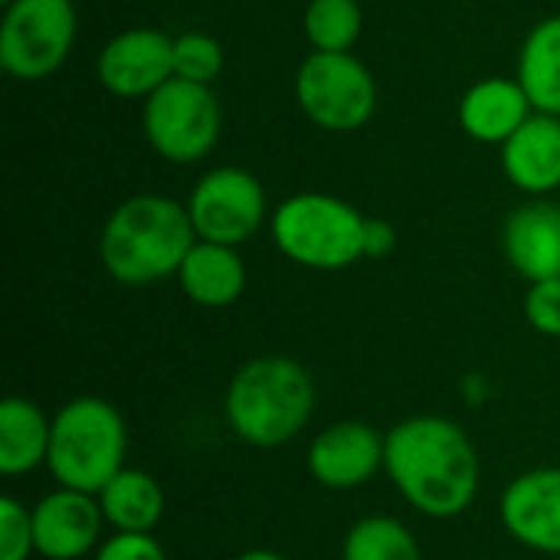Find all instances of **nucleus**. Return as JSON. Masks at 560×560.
I'll use <instances>...</instances> for the list:
<instances>
[{
  "mask_svg": "<svg viewBox=\"0 0 560 560\" xmlns=\"http://www.w3.org/2000/svg\"><path fill=\"white\" fill-rule=\"evenodd\" d=\"M197 240L240 246L259 233L266 220V190L243 167H217L203 174L187 200Z\"/></svg>",
  "mask_w": 560,
  "mask_h": 560,
  "instance_id": "1a4fd4ad",
  "label": "nucleus"
},
{
  "mask_svg": "<svg viewBox=\"0 0 560 560\" xmlns=\"http://www.w3.org/2000/svg\"><path fill=\"white\" fill-rule=\"evenodd\" d=\"M3 3H10V0H3Z\"/></svg>",
  "mask_w": 560,
  "mask_h": 560,
  "instance_id": "c85d7f7f",
  "label": "nucleus"
},
{
  "mask_svg": "<svg viewBox=\"0 0 560 560\" xmlns=\"http://www.w3.org/2000/svg\"><path fill=\"white\" fill-rule=\"evenodd\" d=\"M397 246V233L387 220H377V217H368L364 223V256L368 259H384L387 253H394Z\"/></svg>",
  "mask_w": 560,
  "mask_h": 560,
  "instance_id": "bb28decb",
  "label": "nucleus"
},
{
  "mask_svg": "<svg viewBox=\"0 0 560 560\" xmlns=\"http://www.w3.org/2000/svg\"><path fill=\"white\" fill-rule=\"evenodd\" d=\"M502 167L525 194H551L560 187V118L532 115L505 144Z\"/></svg>",
  "mask_w": 560,
  "mask_h": 560,
  "instance_id": "2eb2a0df",
  "label": "nucleus"
},
{
  "mask_svg": "<svg viewBox=\"0 0 560 560\" xmlns=\"http://www.w3.org/2000/svg\"><path fill=\"white\" fill-rule=\"evenodd\" d=\"M52 440V420L39 404L26 397H7L0 404V472L26 476L36 466H46Z\"/></svg>",
  "mask_w": 560,
  "mask_h": 560,
  "instance_id": "a211bd4d",
  "label": "nucleus"
},
{
  "mask_svg": "<svg viewBox=\"0 0 560 560\" xmlns=\"http://www.w3.org/2000/svg\"><path fill=\"white\" fill-rule=\"evenodd\" d=\"M177 282L194 305L226 308L246 292V262L236 246L197 240L177 272Z\"/></svg>",
  "mask_w": 560,
  "mask_h": 560,
  "instance_id": "f3484780",
  "label": "nucleus"
},
{
  "mask_svg": "<svg viewBox=\"0 0 560 560\" xmlns=\"http://www.w3.org/2000/svg\"><path fill=\"white\" fill-rule=\"evenodd\" d=\"M167 79H174V39L161 30L118 33L98 56V82L121 98H148Z\"/></svg>",
  "mask_w": 560,
  "mask_h": 560,
  "instance_id": "f8f14e48",
  "label": "nucleus"
},
{
  "mask_svg": "<svg viewBox=\"0 0 560 560\" xmlns=\"http://www.w3.org/2000/svg\"><path fill=\"white\" fill-rule=\"evenodd\" d=\"M141 121L148 144L174 164L200 161L220 138V105L210 85L177 75L148 95Z\"/></svg>",
  "mask_w": 560,
  "mask_h": 560,
  "instance_id": "0eeeda50",
  "label": "nucleus"
},
{
  "mask_svg": "<svg viewBox=\"0 0 560 560\" xmlns=\"http://www.w3.org/2000/svg\"><path fill=\"white\" fill-rule=\"evenodd\" d=\"M358 0H312L305 10V36L315 52H348L361 36Z\"/></svg>",
  "mask_w": 560,
  "mask_h": 560,
  "instance_id": "4be33fe9",
  "label": "nucleus"
},
{
  "mask_svg": "<svg viewBox=\"0 0 560 560\" xmlns=\"http://www.w3.org/2000/svg\"><path fill=\"white\" fill-rule=\"evenodd\" d=\"M125 453L128 427L115 404L75 397L52 417L46 469L62 489L98 495L125 469Z\"/></svg>",
  "mask_w": 560,
  "mask_h": 560,
  "instance_id": "20e7f679",
  "label": "nucleus"
},
{
  "mask_svg": "<svg viewBox=\"0 0 560 560\" xmlns=\"http://www.w3.org/2000/svg\"><path fill=\"white\" fill-rule=\"evenodd\" d=\"M532 118V98L518 79H482L459 102V125L482 144H505Z\"/></svg>",
  "mask_w": 560,
  "mask_h": 560,
  "instance_id": "dca6fc26",
  "label": "nucleus"
},
{
  "mask_svg": "<svg viewBox=\"0 0 560 560\" xmlns=\"http://www.w3.org/2000/svg\"><path fill=\"white\" fill-rule=\"evenodd\" d=\"M387 436L364 420H341L325 427L308 446V472L318 486L351 492L384 469Z\"/></svg>",
  "mask_w": 560,
  "mask_h": 560,
  "instance_id": "9d476101",
  "label": "nucleus"
},
{
  "mask_svg": "<svg viewBox=\"0 0 560 560\" xmlns=\"http://www.w3.org/2000/svg\"><path fill=\"white\" fill-rule=\"evenodd\" d=\"M502 246L522 279H560V203L535 200L518 207L505 220Z\"/></svg>",
  "mask_w": 560,
  "mask_h": 560,
  "instance_id": "4468645a",
  "label": "nucleus"
},
{
  "mask_svg": "<svg viewBox=\"0 0 560 560\" xmlns=\"http://www.w3.org/2000/svg\"><path fill=\"white\" fill-rule=\"evenodd\" d=\"M236 560H289V558H282L279 551H266V548H256V551H246V555H240Z\"/></svg>",
  "mask_w": 560,
  "mask_h": 560,
  "instance_id": "cd10ccee",
  "label": "nucleus"
},
{
  "mask_svg": "<svg viewBox=\"0 0 560 560\" xmlns=\"http://www.w3.org/2000/svg\"><path fill=\"white\" fill-rule=\"evenodd\" d=\"M194 243L197 230L184 203L161 194H138L108 217L98 256L115 282L151 285L177 276Z\"/></svg>",
  "mask_w": 560,
  "mask_h": 560,
  "instance_id": "f03ea898",
  "label": "nucleus"
},
{
  "mask_svg": "<svg viewBox=\"0 0 560 560\" xmlns=\"http://www.w3.org/2000/svg\"><path fill=\"white\" fill-rule=\"evenodd\" d=\"M525 318L538 335L560 338V279L532 282L525 295Z\"/></svg>",
  "mask_w": 560,
  "mask_h": 560,
  "instance_id": "393cba45",
  "label": "nucleus"
},
{
  "mask_svg": "<svg viewBox=\"0 0 560 560\" xmlns=\"http://www.w3.org/2000/svg\"><path fill=\"white\" fill-rule=\"evenodd\" d=\"M364 223L348 200L331 194H295L272 213L279 253L305 269H345L364 256Z\"/></svg>",
  "mask_w": 560,
  "mask_h": 560,
  "instance_id": "39448f33",
  "label": "nucleus"
},
{
  "mask_svg": "<svg viewBox=\"0 0 560 560\" xmlns=\"http://www.w3.org/2000/svg\"><path fill=\"white\" fill-rule=\"evenodd\" d=\"M384 472L427 518L463 515L479 492V453L446 417H410L387 433Z\"/></svg>",
  "mask_w": 560,
  "mask_h": 560,
  "instance_id": "f257e3e1",
  "label": "nucleus"
},
{
  "mask_svg": "<svg viewBox=\"0 0 560 560\" xmlns=\"http://www.w3.org/2000/svg\"><path fill=\"white\" fill-rule=\"evenodd\" d=\"M75 43L72 0H10L0 23V66L23 82L52 75Z\"/></svg>",
  "mask_w": 560,
  "mask_h": 560,
  "instance_id": "423d86ee",
  "label": "nucleus"
},
{
  "mask_svg": "<svg viewBox=\"0 0 560 560\" xmlns=\"http://www.w3.org/2000/svg\"><path fill=\"white\" fill-rule=\"evenodd\" d=\"M499 515L518 545L560 558V466L512 479L502 492Z\"/></svg>",
  "mask_w": 560,
  "mask_h": 560,
  "instance_id": "ddd939ff",
  "label": "nucleus"
},
{
  "mask_svg": "<svg viewBox=\"0 0 560 560\" xmlns=\"http://www.w3.org/2000/svg\"><path fill=\"white\" fill-rule=\"evenodd\" d=\"M315 404L318 390L308 368L282 354H266L246 361L233 374L223 413L233 436L243 443L256 450H279L308 427Z\"/></svg>",
  "mask_w": 560,
  "mask_h": 560,
  "instance_id": "7ed1b4c3",
  "label": "nucleus"
},
{
  "mask_svg": "<svg viewBox=\"0 0 560 560\" xmlns=\"http://www.w3.org/2000/svg\"><path fill=\"white\" fill-rule=\"evenodd\" d=\"M223 69V49L207 33H184L174 39V75L210 85Z\"/></svg>",
  "mask_w": 560,
  "mask_h": 560,
  "instance_id": "5701e85b",
  "label": "nucleus"
},
{
  "mask_svg": "<svg viewBox=\"0 0 560 560\" xmlns=\"http://www.w3.org/2000/svg\"><path fill=\"white\" fill-rule=\"evenodd\" d=\"M36 555L33 515L13 495L0 499V560H30Z\"/></svg>",
  "mask_w": 560,
  "mask_h": 560,
  "instance_id": "b1692460",
  "label": "nucleus"
},
{
  "mask_svg": "<svg viewBox=\"0 0 560 560\" xmlns=\"http://www.w3.org/2000/svg\"><path fill=\"white\" fill-rule=\"evenodd\" d=\"M105 525L125 535H151L164 518V492L144 469H121L98 495Z\"/></svg>",
  "mask_w": 560,
  "mask_h": 560,
  "instance_id": "6ab92c4d",
  "label": "nucleus"
},
{
  "mask_svg": "<svg viewBox=\"0 0 560 560\" xmlns=\"http://www.w3.org/2000/svg\"><path fill=\"white\" fill-rule=\"evenodd\" d=\"M518 82L532 98V108L560 118V16L541 20L528 33L518 59Z\"/></svg>",
  "mask_w": 560,
  "mask_h": 560,
  "instance_id": "aec40b11",
  "label": "nucleus"
},
{
  "mask_svg": "<svg viewBox=\"0 0 560 560\" xmlns=\"http://www.w3.org/2000/svg\"><path fill=\"white\" fill-rule=\"evenodd\" d=\"M33 541L36 555L46 560H79L98 551L105 515L95 495L75 489H52L33 509Z\"/></svg>",
  "mask_w": 560,
  "mask_h": 560,
  "instance_id": "9b49d317",
  "label": "nucleus"
},
{
  "mask_svg": "<svg viewBox=\"0 0 560 560\" xmlns=\"http://www.w3.org/2000/svg\"><path fill=\"white\" fill-rule=\"evenodd\" d=\"M341 560H423V551L404 522L390 515H368L345 535Z\"/></svg>",
  "mask_w": 560,
  "mask_h": 560,
  "instance_id": "412c9836",
  "label": "nucleus"
},
{
  "mask_svg": "<svg viewBox=\"0 0 560 560\" xmlns=\"http://www.w3.org/2000/svg\"><path fill=\"white\" fill-rule=\"evenodd\" d=\"M92 560H167L164 548L158 545L154 535H125L115 532L105 538Z\"/></svg>",
  "mask_w": 560,
  "mask_h": 560,
  "instance_id": "a878e982",
  "label": "nucleus"
},
{
  "mask_svg": "<svg viewBox=\"0 0 560 560\" xmlns=\"http://www.w3.org/2000/svg\"><path fill=\"white\" fill-rule=\"evenodd\" d=\"M302 112L325 131L361 128L377 105L371 69L351 52H312L295 75Z\"/></svg>",
  "mask_w": 560,
  "mask_h": 560,
  "instance_id": "6e6552de",
  "label": "nucleus"
}]
</instances>
